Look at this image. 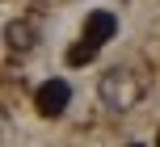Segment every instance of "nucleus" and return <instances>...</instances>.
<instances>
[{"mask_svg":"<svg viewBox=\"0 0 160 147\" xmlns=\"http://www.w3.org/2000/svg\"><path fill=\"white\" fill-rule=\"evenodd\" d=\"M97 97H101V105L114 109V114L135 109V105H139V80H135V72H127V67H110V72L101 76V84H97Z\"/></svg>","mask_w":160,"mask_h":147,"instance_id":"1","label":"nucleus"},{"mask_svg":"<svg viewBox=\"0 0 160 147\" xmlns=\"http://www.w3.org/2000/svg\"><path fill=\"white\" fill-rule=\"evenodd\" d=\"M34 105H38L42 118H59L68 105H72V84L59 80V76H55V80H47L38 92H34Z\"/></svg>","mask_w":160,"mask_h":147,"instance_id":"2","label":"nucleus"},{"mask_svg":"<svg viewBox=\"0 0 160 147\" xmlns=\"http://www.w3.org/2000/svg\"><path fill=\"white\" fill-rule=\"evenodd\" d=\"M114 34H118V17L105 13V8H93V13L84 17V34H80V38H88L93 46H105Z\"/></svg>","mask_w":160,"mask_h":147,"instance_id":"3","label":"nucleus"},{"mask_svg":"<svg viewBox=\"0 0 160 147\" xmlns=\"http://www.w3.org/2000/svg\"><path fill=\"white\" fill-rule=\"evenodd\" d=\"M8 46H13V50H30V46H34V30H30L25 21L8 25Z\"/></svg>","mask_w":160,"mask_h":147,"instance_id":"4","label":"nucleus"},{"mask_svg":"<svg viewBox=\"0 0 160 147\" xmlns=\"http://www.w3.org/2000/svg\"><path fill=\"white\" fill-rule=\"evenodd\" d=\"M97 50H101V46H93V42H88V38H80L76 46L68 50V63H72V67H80V63H88V59H93Z\"/></svg>","mask_w":160,"mask_h":147,"instance_id":"5","label":"nucleus"},{"mask_svg":"<svg viewBox=\"0 0 160 147\" xmlns=\"http://www.w3.org/2000/svg\"><path fill=\"white\" fill-rule=\"evenodd\" d=\"M156 147H160V130H156Z\"/></svg>","mask_w":160,"mask_h":147,"instance_id":"6","label":"nucleus"},{"mask_svg":"<svg viewBox=\"0 0 160 147\" xmlns=\"http://www.w3.org/2000/svg\"><path fill=\"white\" fill-rule=\"evenodd\" d=\"M131 147H143V143H131Z\"/></svg>","mask_w":160,"mask_h":147,"instance_id":"7","label":"nucleus"}]
</instances>
